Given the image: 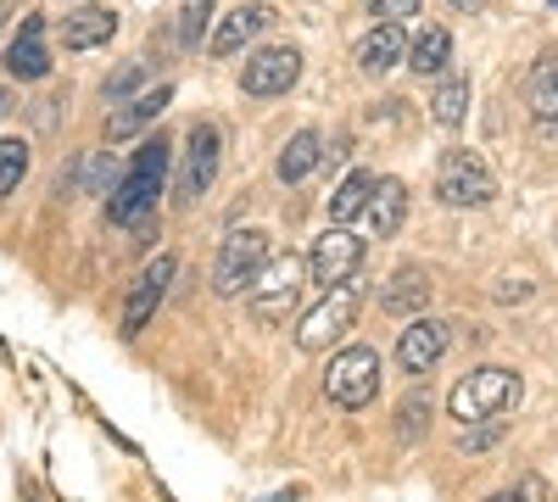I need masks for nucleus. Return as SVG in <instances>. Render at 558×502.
Listing matches in <instances>:
<instances>
[{
    "instance_id": "1",
    "label": "nucleus",
    "mask_w": 558,
    "mask_h": 502,
    "mask_svg": "<svg viewBox=\"0 0 558 502\" xmlns=\"http://www.w3.org/2000/svg\"><path fill=\"white\" fill-rule=\"evenodd\" d=\"M168 140L162 134H151V140H140V151L129 157V173L112 185L107 196V218L118 223V230H134V223H146L157 212V196L168 185Z\"/></svg>"
},
{
    "instance_id": "2",
    "label": "nucleus",
    "mask_w": 558,
    "mask_h": 502,
    "mask_svg": "<svg viewBox=\"0 0 558 502\" xmlns=\"http://www.w3.org/2000/svg\"><path fill=\"white\" fill-rule=\"evenodd\" d=\"M525 396V380L514 369H502V363H486V369H470L452 396H447V414L458 425H486V419H502V414H514Z\"/></svg>"
},
{
    "instance_id": "3",
    "label": "nucleus",
    "mask_w": 558,
    "mask_h": 502,
    "mask_svg": "<svg viewBox=\"0 0 558 502\" xmlns=\"http://www.w3.org/2000/svg\"><path fill=\"white\" fill-rule=\"evenodd\" d=\"M302 302V257H268L257 268V280L246 285V307L263 325H286Z\"/></svg>"
},
{
    "instance_id": "4",
    "label": "nucleus",
    "mask_w": 558,
    "mask_h": 502,
    "mask_svg": "<svg viewBox=\"0 0 558 502\" xmlns=\"http://www.w3.org/2000/svg\"><path fill=\"white\" fill-rule=\"evenodd\" d=\"M324 391H330V402L347 407V414L368 407V402H375V391H380V352H368V346L336 352L330 369H324Z\"/></svg>"
},
{
    "instance_id": "5",
    "label": "nucleus",
    "mask_w": 558,
    "mask_h": 502,
    "mask_svg": "<svg viewBox=\"0 0 558 502\" xmlns=\"http://www.w3.org/2000/svg\"><path fill=\"white\" fill-rule=\"evenodd\" d=\"M497 196V179L475 151H441L436 162V201L441 207H486Z\"/></svg>"
},
{
    "instance_id": "6",
    "label": "nucleus",
    "mask_w": 558,
    "mask_h": 502,
    "mask_svg": "<svg viewBox=\"0 0 558 502\" xmlns=\"http://www.w3.org/2000/svg\"><path fill=\"white\" fill-rule=\"evenodd\" d=\"M268 262V235L263 230H235L223 246H218V262H213V291L218 296H241L257 268Z\"/></svg>"
},
{
    "instance_id": "7",
    "label": "nucleus",
    "mask_w": 558,
    "mask_h": 502,
    "mask_svg": "<svg viewBox=\"0 0 558 502\" xmlns=\"http://www.w3.org/2000/svg\"><path fill=\"white\" fill-rule=\"evenodd\" d=\"M352 318H357V285H336V291L324 296L313 313H302V325H296V346H302V352H324V346H336V341L352 330Z\"/></svg>"
},
{
    "instance_id": "8",
    "label": "nucleus",
    "mask_w": 558,
    "mask_h": 502,
    "mask_svg": "<svg viewBox=\"0 0 558 502\" xmlns=\"http://www.w3.org/2000/svg\"><path fill=\"white\" fill-rule=\"evenodd\" d=\"M168 285H173V257L162 252V257H151L146 268L134 273V285H129V302H123V335H140L157 318V307H162V296H168Z\"/></svg>"
},
{
    "instance_id": "9",
    "label": "nucleus",
    "mask_w": 558,
    "mask_h": 502,
    "mask_svg": "<svg viewBox=\"0 0 558 502\" xmlns=\"http://www.w3.org/2000/svg\"><path fill=\"white\" fill-rule=\"evenodd\" d=\"M302 78V57L291 51V45H268V51H257L241 73V89L252 101H268V96H286V89Z\"/></svg>"
},
{
    "instance_id": "10",
    "label": "nucleus",
    "mask_w": 558,
    "mask_h": 502,
    "mask_svg": "<svg viewBox=\"0 0 558 502\" xmlns=\"http://www.w3.org/2000/svg\"><path fill=\"white\" fill-rule=\"evenodd\" d=\"M447 346H452V325H441V318H408V330H402V341H397V363L408 375H430L436 363L447 357Z\"/></svg>"
},
{
    "instance_id": "11",
    "label": "nucleus",
    "mask_w": 558,
    "mask_h": 502,
    "mask_svg": "<svg viewBox=\"0 0 558 502\" xmlns=\"http://www.w3.org/2000/svg\"><path fill=\"white\" fill-rule=\"evenodd\" d=\"M218 151H223L218 123H196L191 128V151H184V173H179V207H191L196 196H207V185L218 179Z\"/></svg>"
},
{
    "instance_id": "12",
    "label": "nucleus",
    "mask_w": 558,
    "mask_h": 502,
    "mask_svg": "<svg viewBox=\"0 0 558 502\" xmlns=\"http://www.w3.org/2000/svg\"><path fill=\"white\" fill-rule=\"evenodd\" d=\"M307 268H313V280H318V285H330V291H336V285H352V273L363 268V241L347 235L341 223H330V235L313 246Z\"/></svg>"
},
{
    "instance_id": "13",
    "label": "nucleus",
    "mask_w": 558,
    "mask_h": 502,
    "mask_svg": "<svg viewBox=\"0 0 558 502\" xmlns=\"http://www.w3.org/2000/svg\"><path fill=\"white\" fill-rule=\"evenodd\" d=\"M7 73L17 84H39L51 78V51H45V17H23V28L7 45Z\"/></svg>"
},
{
    "instance_id": "14",
    "label": "nucleus",
    "mask_w": 558,
    "mask_h": 502,
    "mask_svg": "<svg viewBox=\"0 0 558 502\" xmlns=\"http://www.w3.org/2000/svg\"><path fill=\"white\" fill-rule=\"evenodd\" d=\"M168 101H173V84H157V89H140L134 101H123L112 118H107V140H129L134 128H146V123H157L162 112H168Z\"/></svg>"
},
{
    "instance_id": "15",
    "label": "nucleus",
    "mask_w": 558,
    "mask_h": 502,
    "mask_svg": "<svg viewBox=\"0 0 558 502\" xmlns=\"http://www.w3.org/2000/svg\"><path fill=\"white\" fill-rule=\"evenodd\" d=\"M380 307L391 318H418V313L430 307V273L425 268H397L391 285L380 291Z\"/></svg>"
},
{
    "instance_id": "16",
    "label": "nucleus",
    "mask_w": 558,
    "mask_h": 502,
    "mask_svg": "<svg viewBox=\"0 0 558 502\" xmlns=\"http://www.w3.org/2000/svg\"><path fill=\"white\" fill-rule=\"evenodd\" d=\"M112 34H118V12H107V7H84V12L62 17L68 51H96V45H112Z\"/></svg>"
},
{
    "instance_id": "17",
    "label": "nucleus",
    "mask_w": 558,
    "mask_h": 502,
    "mask_svg": "<svg viewBox=\"0 0 558 502\" xmlns=\"http://www.w3.org/2000/svg\"><path fill=\"white\" fill-rule=\"evenodd\" d=\"M268 23H274V7H235V12H229V17L218 23V34H213L207 51H213V57H235L241 45H246V39H257Z\"/></svg>"
},
{
    "instance_id": "18",
    "label": "nucleus",
    "mask_w": 558,
    "mask_h": 502,
    "mask_svg": "<svg viewBox=\"0 0 558 502\" xmlns=\"http://www.w3.org/2000/svg\"><path fill=\"white\" fill-rule=\"evenodd\" d=\"M318 162H324V140H318V128H296L291 140H286V151H279L274 173H279V185H302V179H307Z\"/></svg>"
},
{
    "instance_id": "19",
    "label": "nucleus",
    "mask_w": 558,
    "mask_h": 502,
    "mask_svg": "<svg viewBox=\"0 0 558 502\" xmlns=\"http://www.w3.org/2000/svg\"><path fill=\"white\" fill-rule=\"evenodd\" d=\"M402 57H408L402 23H375V34L357 45V68H363V73H391Z\"/></svg>"
},
{
    "instance_id": "20",
    "label": "nucleus",
    "mask_w": 558,
    "mask_h": 502,
    "mask_svg": "<svg viewBox=\"0 0 558 502\" xmlns=\"http://www.w3.org/2000/svg\"><path fill=\"white\" fill-rule=\"evenodd\" d=\"M402 218H408V185L402 179H380L375 196H368V223H375V235L391 241L402 230Z\"/></svg>"
},
{
    "instance_id": "21",
    "label": "nucleus",
    "mask_w": 558,
    "mask_h": 502,
    "mask_svg": "<svg viewBox=\"0 0 558 502\" xmlns=\"http://www.w3.org/2000/svg\"><path fill=\"white\" fill-rule=\"evenodd\" d=\"M525 101H531V118L547 128L558 118V57H542L531 68V84H525Z\"/></svg>"
},
{
    "instance_id": "22",
    "label": "nucleus",
    "mask_w": 558,
    "mask_h": 502,
    "mask_svg": "<svg viewBox=\"0 0 558 502\" xmlns=\"http://www.w3.org/2000/svg\"><path fill=\"white\" fill-rule=\"evenodd\" d=\"M447 57H452V34H447L441 23L418 28V39L408 45V68H413V73H441Z\"/></svg>"
},
{
    "instance_id": "23",
    "label": "nucleus",
    "mask_w": 558,
    "mask_h": 502,
    "mask_svg": "<svg viewBox=\"0 0 558 502\" xmlns=\"http://www.w3.org/2000/svg\"><path fill=\"white\" fill-rule=\"evenodd\" d=\"M375 185H380V179L368 173V168H357L347 185L330 196V223H352L357 212H368V196H375Z\"/></svg>"
},
{
    "instance_id": "24",
    "label": "nucleus",
    "mask_w": 558,
    "mask_h": 502,
    "mask_svg": "<svg viewBox=\"0 0 558 502\" xmlns=\"http://www.w3.org/2000/svg\"><path fill=\"white\" fill-rule=\"evenodd\" d=\"M463 112H470V78H441V89L430 96V118L441 128H458Z\"/></svg>"
},
{
    "instance_id": "25",
    "label": "nucleus",
    "mask_w": 558,
    "mask_h": 502,
    "mask_svg": "<svg viewBox=\"0 0 558 502\" xmlns=\"http://www.w3.org/2000/svg\"><path fill=\"white\" fill-rule=\"evenodd\" d=\"M28 173V140H0V201H7Z\"/></svg>"
},
{
    "instance_id": "26",
    "label": "nucleus",
    "mask_w": 558,
    "mask_h": 502,
    "mask_svg": "<svg viewBox=\"0 0 558 502\" xmlns=\"http://www.w3.org/2000/svg\"><path fill=\"white\" fill-rule=\"evenodd\" d=\"M207 17H213V0H184V12H179V45H184V51H196V45H202Z\"/></svg>"
},
{
    "instance_id": "27",
    "label": "nucleus",
    "mask_w": 558,
    "mask_h": 502,
    "mask_svg": "<svg viewBox=\"0 0 558 502\" xmlns=\"http://www.w3.org/2000/svg\"><path fill=\"white\" fill-rule=\"evenodd\" d=\"M140 84H146V62H129V68H118V73L101 84V96H107L112 107H123V101H134Z\"/></svg>"
},
{
    "instance_id": "28",
    "label": "nucleus",
    "mask_w": 558,
    "mask_h": 502,
    "mask_svg": "<svg viewBox=\"0 0 558 502\" xmlns=\"http://www.w3.org/2000/svg\"><path fill=\"white\" fill-rule=\"evenodd\" d=\"M486 502H547V480H542V475H520L514 486L492 491Z\"/></svg>"
},
{
    "instance_id": "29",
    "label": "nucleus",
    "mask_w": 558,
    "mask_h": 502,
    "mask_svg": "<svg viewBox=\"0 0 558 502\" xmlns=\"http://www.w3.org/2000/svg\"><path fill=\"white\" fill-rule=\"evenodd\" d=\"M397 419H402V425H397V430H402V441H418V430L430 425V396H408Z\"/></svg>"
},
{
    "instance_id": "30",
    "label": "nucleus",
    "mask_w": 558,
    "mask_h": 502,
    "mask_svg": "<svg viewBox=\"0 0 558 502\" xmlns=\"http://www.w3.org/2000/svg\"><path fill=\"white\" fill-rule=\"evenodd\" d=\"M497 436H502V419H486V425H463L458 446H463V452H486Z\"/></svg>"
},
{
    "instance_id": "31",
    "label": "nucleus",
    "mask_w": 558,
    "mask_h": 502,
    "mask_svg": "<svg viewBox=\"0 0 558 502\" xmlns=\"http://www.w3.org/2000/svg\"><path fill=\"white\" fill-rule=\"evenodd\" d=\"M418 7H425V0H375V12H368V17H375V23H402Z\"/></svg>"
},
{
    "instance_id": "32",
    "label": "nucleus",
    "mask_w": 558,
    "mask_h": 502,
    "mask_svg": "<svg viewBox=\"0 0 558 502\" xmlns=\"http://www.w3.org/2000/svg\"><path fill=\"white\" fill-rule=\"evenodd\" d=\"M531 296V285L520 280V285H497V302H525Z\"/></svg>"
},
{
    "instance_id": "33",
    "label": "nucleus",
    "mask_w": 558,
    "mask_h": 502,
    "mask_svg": "<svg viewBox=\"0 0 558 502\" xmlns=\"http://www.w3.org/2000/svg\"><path fill=\"white\" fill-rule=\"evenodd\" d=\"M452 7H458V12H481V7H486V0H452Z\"/></svg>"
},
{
    "instance_id": "34",
    "label": "nucleus",
    "mask_w": 558,
    "mask_h": 502,
    "mask_svg": "<svg viewBox=\"0 0 558 502\" xmlns=\"http://www.w3.org/2000/svg\"><path fill=\"white\" fill-rule=\"evenodd\" d=\"M12 112V89H0V118H7Z\"/></svg>"
},
{
    "instance_id": "35",
    "label": "nucleus",
    "mask_w": 558,
    "mask_h": 502,
    "mask_svg": "<svg viewBox=\"0 0 558 502\" xmlns=\"http://www.w3.org/2000/svg\"><path fill=\"white\" fill-rule=\"evenodd\" d=\"M553 7H558V0H553Z\"/></svg>"
}]
</instances>
